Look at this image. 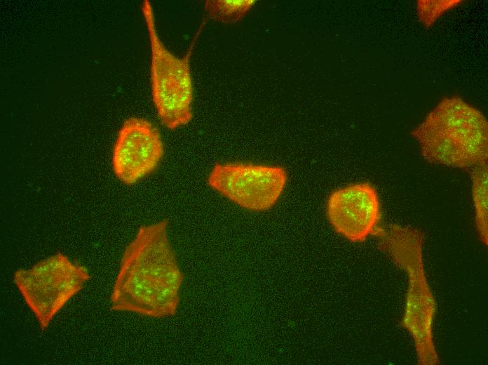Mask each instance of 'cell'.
I'll return each instance as SVG.
<instances>
[{
	"mask_svg": "<svg viewBox=\"0 0 488 365\" xmlns=\"http://www.w3.org/2000/svg\"><path fill=\"white\" fill-rule=\"evenodd\" d=\"M183 281L168 239V221L142 225L122 254L111 307L151 318L173 316Z\"/></svg>",
	"mask_w": 488,
	"mask_h": 365,
	"instance_id": "cell-1",
	"label": "cell"
},
{
	"mask_svg": "<svg viewBox=\"0 0 488 365\" xmlns=\"http://www.w3.org/2000/svg\"><path fill=\"white\" fill-rule=\"evenodd\" d=\"M411 134L430 163L459 168L487 163V120L459 96L443 98Z\"/></svg>",
	"mask_w": 488,
	"mask_h": 365,
	"instance_id": "cell-2",
	"label": "cell"
},
{
	"mask_svg": "<svg viewBox=\"0 0 488 365\" xmlns=\"http://www.w3.org/2000/svg\"><path fill=\"white\" fill-rule=\"evenodd\" d=\"M380 246L408 277L402 326L412 336L418 364L436 365L433 324L436 303L428 283L423 260L424 234L419 229L393 224L379 227Z\"/></svg>",
	"mask_w": 488,
	"mask_h": 365,
	"instance_id": "cell-3",
	"label": "cell"
},
{
	"mask_svg": "<svg viewBox=\"0 0 488 365\" xmlns=\"http://www.w3.org/2000/svg\"><path fill=\"white\" fill-rule=\"evenodd\" d=\"M141 11L150 44L153 102L162 124L175 130L187 125L193 118L194 86L190 59L196 39L184 56H176L159 37L151 2L143 1Z\"/></svg>",
	"mask_w": 488,
	"mask_h": 365,
	"instance_id": "cell-4",
	"label": "cell"
},
{
	"mask_svg": "<svg viewBox=\"0 0 488 365\" xmlns=\"http://www.w3.org/2000/svg\"><path fill=\"white\" fill-rule=\"evenodd\" d=\"M89 279L84 266L60 252L29 269H19L13 275L15 286L42 331Z\"/></svg>",
	"mask_w": 488,
	"mask_h": 365,
	"instance_id": "cell-5",
	"label": "cell"
},
{
	"mask_svg": "<svg viewBox=\"0 0 488 365\" xmlns=\"http://www.w3.org/2000/svg\"><path fill=\"white\" fill-rule=\"evenodd\" d=\"M287 173L281 166L250 163H217L208 185L239 206L254 211L271 208L282 194Z\"/></svg>",
	"mask_w": 488,
	"mask_h": 365,
	"instance_id": "cell-6",
	"label": "cell"
},
{
	"mask_svg": "<svg viewBox=\"0 0 488 365\" xmlns=\"http://www.w3.org/2000/svg\"><path fill=\"white\" fill-rule=\"evenodd\" d=\"M164 154L158 128L147 119L130 117L118 132L112 153L116 178L133 185L152 173Z\"/></svg>",
	"mask_w": 488,
	"mask_h": 365,
	"instance_id": "cell-7",
	"label": "cell"
},
{
	"mask_svg": "<svg viewBox=\"0 0 488 365\" xmlns=\"http://www.w3.org/2000/svg\"><path fill=\"white\" fill-rule=\"evenodd\" d=\"M327 215L333 229L352 242L376 234L381 218L374 187L360 182L334 190L327 203Z\"/></svg>",
	"mask_w": 488,
	"mask_h": 365,
	"instance_id": "cell-8",
	"label": "cell"
},
{
	"mask_svg": "<svg viewBox=\"0 0 488 365\" xmlns=\"http://www.w3.org/2000/svg\"><path fill=\"white\" fill-rule=\"evenodd\" d=\"M487 163L475 166L472 173V195L475 225L480 241L488 244Z\"/></svg>",
	"mask_w": 488,
	"mask_h": 365,
	"instance_id": "cell-9",
	"label": "cell"
},
{
	"mask_svg": "<svg viewBox=\"0 0 488 365\" xmlns=\"http://www.w3.org/2000/svg\"><path fill=\"white\" fill-rule=\"evenodd\" d=\"M256 3V0H207L204 9L210 19L231 25L242 20Z\"/></svg>",
	"mask_w": 488,
	"mask_h": 365,
	"instance_id": "cell-10",
	"label": "cell"
},
{
	"mask_svg": "<svg viewBox=\"0 0 488 365\" xmlns=\"http://www.w3.org/2000/svg\"><path fill=\"white\" fill-rule=\"evenodd\" d=\"M461 0H419L416 3L417 15L420 22L430 27L445 12L461 4Z\"/></svg>",
	"mask_w": 488,
	"mask_h": 365,
	"instance_id": "cell-11",
	"label": "cell"
}]
</instances>
